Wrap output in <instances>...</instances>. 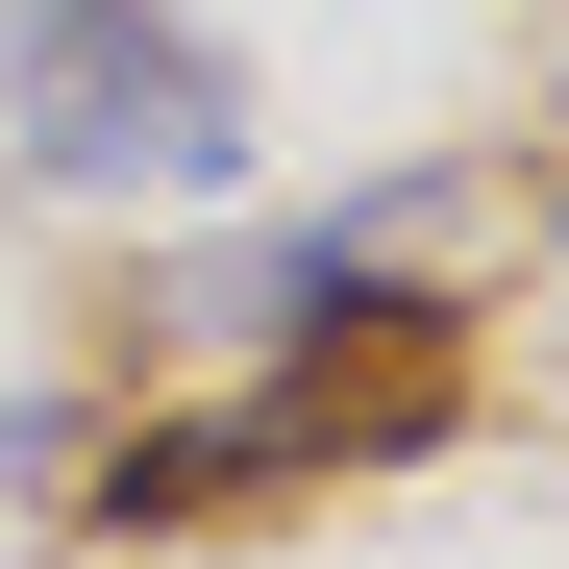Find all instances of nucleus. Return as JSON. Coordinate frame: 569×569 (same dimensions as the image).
I'll return each mask as SVG.
<instances>
[{"label": "nucleus", "mask_w": 569, "mask_h": 569, "mask_svg": "<svg viewBox=\"0 0 569 569\" xmlns=\"http://www.w3.org/2000/svg\"><path fill=\"white\" fill-rule=\"evenodd\" d=\"M0 100H26V173L100 223H199L248 199V50L199 0H26V50H0Z\"/></svg>", "instance_id": "obj_1"}, {"label": "nucleus", "mask_w": 569, "mask_h": 569, "mask_svg": "<svg viewBox=\"0 0 569 569\" xmlns=\"http://www.w3.org/2000/svg\"><path fill=\"white\" fill-rule=\"evenodd\" d=\"M421 322L446 298L397 272V223H272L173 298V347H248V371H421Z\"/></svg>", "instance_id": "obj_2"}]
</instances>
